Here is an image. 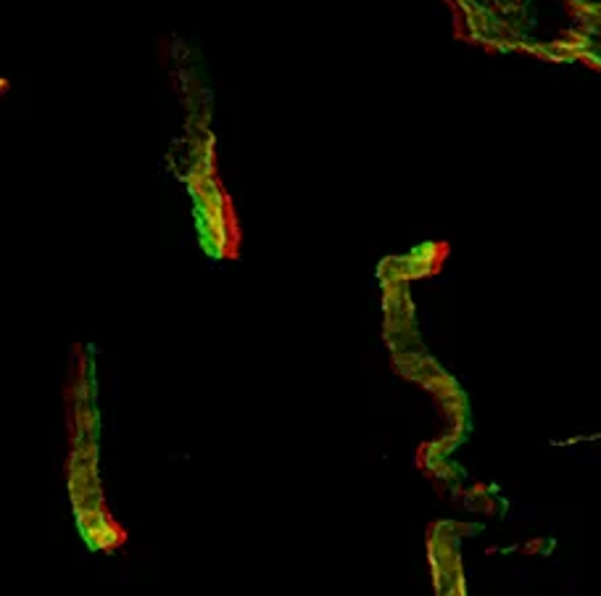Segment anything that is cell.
Segmentation results:
<instances>
[{
	"label": "cell",
	"mask_w": 601,
	"mask_h": 596,
	"mask_svg": "<svg viewBox=\"0 0 601 596\" xmlns=\"http://www.w3.org/2000/svg\"><path fill=\"white\" fill-rule=\"evenodd\" d=\"M77 531L90 551H111L124 544V531L111 520L109 509L77 514Z\"/></svg>",
	"instance_id": "1"
}]
</instances>
